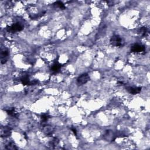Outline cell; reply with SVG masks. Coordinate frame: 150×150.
<instances>
[{
	"label": "cell",
	"instance_id": "obj_1",
	"mask_svg": "<svg viewBox=\"0 0 150 150\" xmlns=\"http://www.w3.org/2000/svg\"><path fill=\"white\" fill-rule=\"evenodd\" d=\"M111 45L117 47H121L124 45V40L118 35H114L110 39Z\"/></svg>",
	"mask_w": 150,
	"mask_h": 150
},
{
	"label": "cell",
	"instance_id": "obj_2",
	"mask_svg": "<svg viewBox=\"0 0 150 150\" xmlns=\"http://www.w3.org/2000/svg\"><path fill=\"white\" fill-rule=\"evenodd\" d=\"M23 25L19 22H17V23L14 24L11 26H9V27H7L6 30L9 32H17L21 31L22 30H23Z\"/></svg>",
	"mask_w": 150,
	"mask_h": 150
},
{
	"label": "cell",
	"instance_id": "obj_3",
	"mask_svg": "<svg viewBox=\"0 0 150 150\" xmlns=\"http://www.w3.org/2000/svg\"><path fill=\"white\" fill-rule=\"evenodd\" d=\"M146 48L144 45L140 44H134L131 47V51L133 53H137V54H143L145 52Z\"/></svg>",
	"mask_w": 150,
	"mask_h": 150
},
{
	"label": "cell",
	"instance_id": "obj_4",
	"mask_svg": "<svg viewBox=\"0 0 150 150\" xmlns=\"http://www.w3.org/2000/svg\"><path fill=\"white\" fill-rule=\"evenodd\" d=\"M90 80V77L88 73H84L77 79V84L79 86L85 85Z\"/></svg>",
	"mask_w": 150,
	"mask_h": 150
},
{
	"label": "cell",
	"instance_id": "obj_5",
	"mask_svg": "<svg viewBox=\"0 0 150 150\" xmlns=\"http://www.w3.org/2000/svg\"><path fill=\"white\" fill-rule=\"evenodd\" d=\"M12 128L10 127L4 126L1 128V137H8L11 134Z\"/></svg>",
	"mask_w": 150,
	"mask_h": 150
},
{
	"label": "cell",
	"instance_id": "obj_6",
	"mask_svg": "<svg viewBox=\"0 0 150 150\" xmlns=\"http://www.w3.org/2000/svg\"><path fill=\"white\" fill-rule=\"evenodd\" d=\"M126 90H127L128 92L131 93V94L133 95H135L141 92V88H140V87L128 86L127 87V88H126Z\"/></svg>",
	"mask_w": 150,
	"mask_h": 150
},
{
	"label": "cell",
	"instance_id": "obj_7",
	"mask_svg": "<svg viewBox=\"0 0 150 150\" xmlns=\"http://www.w3.org/2000/svg\"><path fill=\"white\" fill-rule=\"evenodd\" d=\"M9 56V52L8 50L4 49L1 53V64H5L7 61Z\"/></svg>",
	"mask_w": 150,
	"mask_h": 150
},
{
	"label": "cell",
	"instance_id": "obj_8",
	"mask_svg": "<svg viewBox=\"0 0 150 150\" xmlns=\"http://www.w3.org/2000/svg\"><path fill=\"white\" fill-rule=\"evenodd\" d=\"M61 66H62V65L59 62H55L53 64L52 66L51 67V71L52 72V73H57L60 70Z\"/></svg>",
	"mask_w": 150,
	"mask_h": 150
},
{
	"label": "cell",
	"instance_id": "obj_9",
	"mask_svg": "<svg viewBox=\"0 0 150 150\" xmlns=\"http://www.w3.org/2000/svg\"><path fill=\"white\" fill-rule=\"evenodd\" d=\"M21 83L24 85H31L32 82L30 80L28 76H24L21 79Z\"/></svg>",
	"mask_w": 150,
	"mask_h": 150
},
{
	"label": "cell",
	"instance_id": "obj_10",
	"mask_svg": "<svg viewBox=\"0 0 150 150\" xmlns=\"http://www.w3.org/2000/svg\"><path fill=\"white\" fill-rule=\"evenodd\" d=\"M6 112L8 115L12 116V117H15V118H17L18 116V114L15 112V109H9L8 110H6Z\"/></svg>",
	"mask_w": 150,
	"mask_h": 150
},
{
	"label": "cell",
	"instance_id": "obj_11",
	"mask_svg": "<svg viewBox=\"0 0 150 150\" xmlns=\"http://www.w3.org/2000/svg\"><path fill=\"white\" fill-rule=\"evenodd\" d=\"M138 33L141 36H146L147 34V29L146 27H141L138 30Z\"/></svg>",
	"mask_w": 150,
	"mask_h": 150
},
{
	"label": "cell",
	"instance_id": "obj_12",
	"mask_svg": "<svg viewBox=\"0 0 150 150\" xmlns=\"http://www.w3.org/2000/svg\"><path fill=\"white\" fill-rule=\"evenodd\" d=\"M59 143V140L58 138H54L52 141L49 143V146L51 147L52 148H54L55 147L57 146Z\"/></svg>",
	"mask_w": 150,
	"mask_h": 150
},
{
	"label": "cell",
	"instance_id": "obj_13",
	"mask_svg": "<svg viewBox=\"0 0 150 150\" xmlns=\"http://www.w3.org/2000/svg\"><path fill=\"white\" fill-rule=\"evenodd\" d=\"M44 127V131L48 135H52L53 132V129L51 126H48V125H45Z\"/></svg>",
	"mask_w": 150,
	"mask_h": 150
},
{
	"label": "cell",
	"instance_id": "obj_14",
	"mask_svg": "<svg viewBox=\"0 0 150 150\" xmlns=\"http://www.w3.org/2000/svg\"><path fill=\"white\" fill-rule=\"evenodd\" d=\"M50 118V116L48 115V114H43L41 116L42 119V122L43 123V126L44 125V124L48 120V119Z\"/></svg>",
	"mask_w": 150,
	"mask_h": 150
},
{
	"label": "cell",
	"instance_id": "obj_15",
	"mask_svg": "<svg viewBox=\"0 0 150 150\" xmlns=\"http://www.w3.org/2000/svg\"><path fill=\"white\" fill-rule=\"evenodd\" d=\"M5 148L7 150H17V148L15 144L13 143H9L7 146H6Z\"/></svg>",
	"mask_w": 150,
	"mask_h": 150
},
{
	"label": "cell",
	"instance_id": "obj_16",
	"mask_svg": "<svg viewBox=\"0 0 150 150\" xmlns=\"http://www.w3.org/2000/svg\"><path fill=\"white\" fill-rule=\"evenodd\" d=\"M54 5H55L56 6H58V7H59L60 9H64L66 8V6H64V4L62 2H61V1H57V2L55 3Z\"/></svg>",
	"mask_w": 150,
	"mask_h": 150
},
{
	"label": "cell",
	"instance_id": "obj_17",
	"mask_svg": "<svg viewBox=\"0 0 150 150\" xmlns=\"http://www.w3.org/2000/svg\"><path fill=\"white\" fill-rule=\"evenodd\" d=\"M72 131L73 132V133L75 134V135H77V131H76V129L75 128H73V127H72Z\"/></svg>",
	"mask_w": 150,
	"mask_h": 150
}]
</instances>
